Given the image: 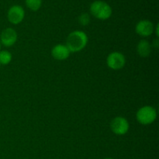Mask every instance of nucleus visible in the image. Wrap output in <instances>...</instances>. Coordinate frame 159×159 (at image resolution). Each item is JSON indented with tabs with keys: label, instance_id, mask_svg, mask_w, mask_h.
Here are the masks:
<instances>
[{
	"label": "nucleus",
	"instance_id": "f257e3e1",
	"mask_svg": "<svg viewBox=\"0 0 159 159\" xmlns=\"http://www.w3.org/2000/svg\"><path fill=\"white\" fill-rule=\"evenodd\" d=\"M88 40V36L85 32L75 30L68 36L66 46L71 53L79 52L86 47Z\"/></svg>",
	"mask_w": 159,
	"mask_h": 159
},
{
	"label": "nucleus",
	"instance_id": "f03ea898",
	"mask_svg": "<svg viewBox=\"0 0 159 159\" xmlns=\"http://www.w3.org/2000/svg\"><path fill=\"white\" fill-rule=\"evenodd\" d=\"M90 12L98 20H106L112 15V8L106 2L97 0L93 2L90 6Z\"/></svg>",
	"mask_w": 159,
	"mask_h": 159
},
{
	"label": "nucleus",
	"instance_id": "7ed1b4c3",
	"mask_svg": "<svg viewBox=\"0 0 159 159\" xmlns=\"http://www.w3.org/2000/svg\"><path fill=\"white\" fill-rule=\"evenodd\" d=\"M136 118L137 120L142 125H149L156 120L157 111L154 107L145 106L138 110Z\"/></svg>",
	"mask_w": 159,
	"mask_h": 159
},
{
	"label": "nucleus",
	"instance_id": "20e7f679",
	"mask_svg": "<svg viewBox=\"0 0 159 159\" xmlns=\"http://www.w3.org/2000/svg\"><path fill=\"white\" fill-rule=\"evenodd\" d=\"M129 128H130V124L128 120L122 116L115 117L110 123V129L115 134H126L128 132Z\"/></svg>",
	"mask_w": 159,
	"mask_h": 159
},
{
	"label": "nucleus",
	"instance_id": "39448f33",
	"mask_svg": "<svg viewBox=\"0 0 159 159\" xmlns=\"http://www.w3.org/2000/svg\"><path fill=\"white\" fill-rule=\"evenodd\" d=\"M107 66L113 70H120L124 67L126 58L120 52H113L108 55L107 58Z\"/></svg>",
	"mask_w": 159,
	"mask_h": 159
},
{
	"label": "nucleus",
	"instance_id": "423d86ee",
	"mask_svg": "<svg viewBox=\"0 0 159 159\" xmlns=\"http://www.w3.org/2000/svg\"><path fill=\"white\" fill-rule=\"evenodd\" d=\"M25 16V11L23 7L18 5H15L10 7L8 10L7 18L8 20L12 24L16 25L21 23Z\"/></svg>",
	"mask_w": 159,
	"mask_h": 159
},
{
	"label": "nucleus",
	"instance_id": "0eeeda50",
	"mask_svg": "<svg viewBox=\"0 0 159 159\" xmlns=\"http://www.w3.org/2000/svg\"><path fill=\"white\" fill-rule=\"evenodd\" d=\"M155 30L154 25L150 20H143L138 22L135 26V31L139 36L147 37L152 35Z\"/></svg>",
	"mask_w": 159,
	"mask_h": 159
},
{
	"label": "nucleus",
	"instance_id": "6e6552de",
	"mask_svg": "<svg viewBox=\"0 0 159 159\" xmlns=\"http://www.w3.org/2000/svg\"><path fill=\"white\" fill-rule=\"evenodd\" d=\"M17 33L12 28H6L3 30L2 32L1 33L0 35V42L1 44L4 45L5 47H11L17 40Z\"/></svg>",
	"mask_w": 159,
	"mask_h": 159
},
{
	"label": "nucleus",
	"instance_id": "1a4fd4ad",
	"mask_svg": "<svg viewBox=\"0 0 159 159\" xmlns=\"http://www.w3.org/2000/svg\"><path fill=\"white\" fill-rule=\"evenodd\" d=\"M70 51L67 48L66 45L57 44L54 46L51 50V55L54 58L58 61L66 60L70 56Z\"/></svg>",
	"mask_w": 159,
	"mask_h": 159
},
{
	"label": "nucleus",
	"instance_id": "9d476101",
	"mask_svg": "<svg viewBox=\"0 0 159 159\" xmlns=\"http://www.w3.org/2000/svg\"><path fill=\"white\" fill-rule=\"evenodd\" d=\"M138 54L142 57H147L152 53V45L148 40H142L138 42L137 46Z\"/></svg>",
	"mask_w": 159,
	"mask_h": 159
},
{
	"label": "nucleus",
	"instance_id": "9b49d317",
	"mask_svg": "<svg viewBox=\"0 0 159 159\" xmlns=\"http://www.w3.org/2000/svg\"><path fill=\"white\" fill-rule=\"evenodd\" d=\"M12 61V54L8 51H0V65H6Z\"/></svg>",
	"mask_w": 159,
	"mask_h": 159
},
{
	"label": "nucleus",
	"instance_id": "f8f14e48",
	"mask_svg": "<svg viewBox=\"0 0 159 159\" xmlns=\"http://www.w3.org/2000/svg\"><path fill=\"white\" fill-rule=\"evenodd\" d=\"M26 5L30 10L37 11L40 8L42 0H25Z\"/></svg>",
	"mask_w": 159,
	"mask_h": 159
},
{
	"label": "nucleus",
	"instance_id": "ddd939ff",
	"mask_svg": "<svg viewBox=\"0 0 159 159\" xmlns=\"http://www.w3.org/2000/svg\"><path fill=\"white\" fill-rule=\"evenodd\" d=\"M79 21L82 26H87L90 23V16L88 13H82L79 16Z\"/></svg>",
	"mask_w": 159,
	"mask_h": 159
},
{
	"label": "nucleus",
	"instance_id": "4468645a",
	"mask_svg": "<svg viewBox=\"0 0 159 159\" xmlns=\"http://www.w3.org/2000/svg\"><path fill=\"white\" fill-rule=\"evenodd\" d=\"M153 47L155 48H158V40L156 39V40H154V43H153Z\"/></svg>",
	"mask_w": 159,
	"mask_h": 159
},
{
	"label": "nucleus",
	"instance_id": "2eb2a0df",
	"mask_svg": "<svg viewBox=\"0 0 159 159\" xmlns=\"http://www.w3.org/2000/svg\"><path fill=\"white\" fill-rule=\"evenodd\" d=\"M155 32H156L157 37H158V35H159V34H158V24H157L156 28H155Z\"/></svg>",
	"mask_w": 159,
	"mask_h": 159
},
{
	"label": "nucleus",
	"instance_id": "dca6fc26",
	"mask_svg": "<svg viewBox=\"0 0 159 159\" xmlns=\"http://www.w3.org/2000/svg\"><path fill=\"white\" fill-rule=\"evenodd\" d=\"M0 49H1V42H0Z\"/></svg>",
	"mask_w": 159,
	"mask_h": 159
},
{
	"label": "nucleus",
	"instance_id": "f3484780",
	"mask_svg": "<svg viewBox=\"0 0 159 159\" xmlns=\"http://www.w3.org/2000/svg\"><path fill=\"white\" fill-rule=\"evenodd\" d=\"M106 159H112V158H106Z\"/></svg>",
	"mask_w": 159,
	"mask_h": 159
}]
</instances>
